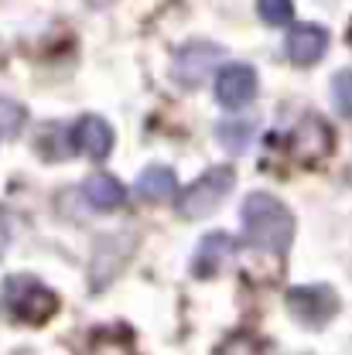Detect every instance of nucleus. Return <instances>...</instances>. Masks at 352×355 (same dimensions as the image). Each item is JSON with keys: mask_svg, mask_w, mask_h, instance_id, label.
<instances>
[{"mask_svg": "<svg viewBox=\"0 0 352 355\" xmlns=\"http://www.w3.org/2000/svg\"><path fill=\"white\" fill-rule=\"evenodd\" d=\"M24 120H28L24 106L14 103V99H3V96H0V137H17L21 127H24Z\"/></svg>", "mask_w": 352, "mask_h": 355, "instance_id": "13", "label": "nucleus"}, {"mask_svg": "<svg viewBox=\"0 0 352 355\" xmlns=\"http://www.w3.org/2000/svg\"><path fill=\"white\" fill-rule=\"evenodd\" d=\"M349 42H352V28H349Z\"/></svg>", "mask_w": 352, "mask_h": 355, "instance_id": "18", "label": "nucleus"}, {"mask_svg": "<svg viewBox=\"0 0 352 355\" xmlns=\"http://www.w3.org/2000/svg\"><path fill=\"white\" fill-rule=\"evenodd\" d=\"M233 250H236V239H229L226 232L206 236V239L199 243L195 257H192V273H195V277H212V273H219L222 260H226Z\"/></svg>", "mask_w": 352, "mask_h": 355, "instance_id": "9", "label": "nucleus"}, {"mask_svg": "<svg viewBox=\"0 0 352 355\" xmlns=\"http://www.w3.org/2000/svg\"><path fill=\"white\" fill-rule=\"evenodd\" d=\"M72 144L92 157V161H103L110 150H113V127L106 123V120H99V116H83L79 123H76V130H72Z\"/></svg>", "mask_w": 352, "mask_h": 355, "instance_id": "8", "label": "nucleus"}, {"mask_svg": "<svg viewBox=\"0 0 352 355\" xmlns=\"http://www.w3.org/2000/svg\"><path fill=\"white\" fill-rule=\"evenodd\" d=\"M219 140L229 147V150H236V154H243L246 150V144H250V137H253V123H240V120H226L219 123Z\"/></svg>", "mask_w": 352, "mask_h": 355, "instance_id": "12", "label": "nucleus"}, {"mask_svg": "<svg viewBox=\"0 0 352 355\" xmlns=\"http://www.w3.org/2000/svg\"><path fill=\"white\" fill-rule=\"evenodd\" d=\"M222 58V48L212 42H192L185 44L181 51L175 55V65H171V76H175L178 86L195 89L202 86L212 72V65Z\"/></svg>", "mask_w": 352, "mask_h": 355, "instance_id": "5", "label": "nucleus"}, {"mask_svg": "<svg viewBox=\"0 0 352 355\" xmlns=\"http://www.w3.org/2000/svg\"><path fill=\"white\" fill-rule=\"evenodd\" d=\"M133 191L144 202H168L175 195V171L171 168H161V164H151V168L140 171Z\"/></svg>", "mask_w": 352, "mask_h": 355, "instance_id": "11", "label": "nucleus"}, {"mask_svg": "<svg viewBox=\"0 0 352 355\" xmlns=\"http://www.w3.org/2000/svg\"><path fill=\"white\" fill-rule=\"evenodd\" d=\"M257 7H260L264 24H270V28H280V24H287L294 17V3L291 0H257Z\"/></svg>", "mask_w": 352, "mask_h": 355, "instance_id": "14", "label": "nucleus"}, {"mask_svg": "<svg viewBox=\"0 0 352 355\" xmlns=\"http://www.w3.org/2000/svg\"><path fill=\"white\" fill-rule=\"evenodd\" d=\"M287 308H291L298 324L325 328L339 314V294L332 287H325V284H305V287H294L287 294Z\"/></svg>", "mask_w": 352, "mask_h": 355, "instance_id": "4", "label": "nucleus"}, {"mask_svg": "<svg viewBox=\"0 0 352 355\" xmlns=\"http://www.w3.org/2000/svg\"><path fill=\"white\" fill-rule=\"evenodd\" d=\"M229 188H233V168H226V164L209 168L195 184H188L185 195L178 198V216L181 219H202V216H209L212 209L222 205V198L229 195Z\"/></svg>", "mask_w": 352, "mask_h": 355, "instance_id": "3", "label": "nucleus"}, {"mask_svg": "<svg viewBox=\"0 0 352 355\" xmlns=\"http://www.w3.org/2000/svg\"><path fill=\"white\" fill-rule=\"evenodd\" d=\"M7 246H10V212L0 209V257L7 253Z\"/></svg>", "mask_w": 352, "mask_h": 355, "instance_id": "16", "label": "nucleus"}, {"mask_svg": "<svg viewBox=\"0 0 352 355\" xmlns=\"http://www.w3.org/2000/svg\"><path fill=\"white\" fill-rule=\"evenodd\" d=\"M83 195H86L89 205L99 209V212H117V209L127 202V188L113 175H92L86 184H83Z\"/></svg>", "mask_w": 352, "mask_h": 355, "instance_id": "10", "label": "nucleus"}, {"mask_svg": "<svg viewBox=\"0 0 352 355\" xmlns=\"http://www.w3.org/2000/svg\"><path fill=\"white\" fill-rule=\"evenodd\" d=\"M216 96L226 110H240L246 103H253L257 96V72L250 65H222L216 76Z\"/></svg>", "mask_w": 352, "mask_h": 355, "instance_id": "6", "label": "nucleus"}, {"mask_svg": "<svg viewBox=\"0 0 352 355\" xmlns=\"http://www.w3.org/2000/svg\"><path fill=\"white\" fill-rule=\"evenodd\" d=\"M0 311L21 324H44L58 311V297L38 277L17 273V277H7L0 284Z\"/></svg>", "mask_w": 352, "mask_h": 355, "instance_id": "2", "label": "nucleus"}, {"mask_svg": "<svg viewBox=\"0 0 352 355\" xmlns=\"http://www.w3.org/2000/svg\"><path fill=\"white\" fill-rule=\"evenodd\" d=\"M89 3H106V0H89Z\"/></svg>", "mask_w": 352, "mask_h": 355, "instance_id": "17", "label": "nucleus"}, {"mask_svg": "<svg viewBox=\"0 0 352 355\" xmlns=\"http://www.w3.org/2000/svg\"><path fill=\"white\" fill-rule=\"evenodd\" d=\"M328 51V31L318 24H294L287 35V58L294 65H315Z\"/></svg>", "mask_w": 352, "mask_h": 355, "instance_id": "7", "label": "nucleus"}, {"mask_svg": "<svg viewBox=\"0 0 352 355\" xmlns=\"http://www.w3.org/2000/svg\"><path fill=\"white\" fill-rule=\"evenodd\" d=\"M332 99H335V110L352 120V69L339 72V76L332 79Z\"/></svg>", "mask_w": 352, "mask_h": 355, "instance_id": "15", "label": "nucleus"}, {"mask_svg": "<svg viewBox=\"0 0 352 355\" xmlns=\"http://www.w3.org/2000/svg\"><path fill=\"white\" fill-rule=\"evenodd\" d=\"M243 232H246L250 246L274 253V257H284L294 243V216L274 195L253 191L243 202Z\"/></svg>", "mask_w": 352, "mask_h": 355, "instance_id": "1", "label": "nucleus"}]
</instances>
